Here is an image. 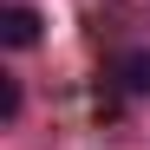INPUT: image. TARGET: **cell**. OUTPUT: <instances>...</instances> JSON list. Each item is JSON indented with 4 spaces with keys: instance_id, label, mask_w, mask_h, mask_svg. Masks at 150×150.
Returning <instances> with one entry per match:
<instances>
[{
    "instance_id": "2",
    "label": "cell",
    "mask_w": 150,
    "mask_h": 150,
    "mask_svg": "<svg viewBox=\"0 0 150 150\" xmlns=\"http://www.w3.org/2000/svg\"><path fill=\"white\" fill-rule=\"evenodd\" d=\"M117 85L137 91V98H150V52H124L117 59Z\"/></svg>"
},
{
    "instance_id": "1",
    "label": "cell",
    "mask_w": 150,
    "mask_h": 150,
    "mask_svg": "<svg viewBox=\"0 0 150 150\" xmlns=\"http://www.w3.org/2000/svg\"><path fill=\"white\" fill-rule=\"evenodd\" d=\"M39 26H46V20H39L33 7H7V13H0V39H7V46H33Z\"/></svg>"
},
{
    "instance_id": "3",
    "label": "cell",
    "mask_w": 150,
    "mask_h": 150,
    "mask_svg": "<svg viewBox=\"0 0 150 150\" xmlns=\"http://www.w3.org/2000/svg\"><path fill=\"white\" fill-rule=\"evenodd\" d=\"M0 117H7V124L20 117V85H13V79H7V85H0Z\"/></svg>"
}]
</instances>
